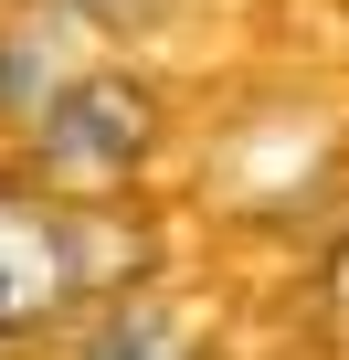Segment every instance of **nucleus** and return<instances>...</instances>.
Returning <instances> with one entry per match:
<instances>
[{
  "mask_svg": "<svg viewBox=\"0 0 349 360\" xmlns=\"http://www.w3.org/2000/svg\"><path fill=\"white\" fill-rule=\"evenodd\" d=\"M159 117L138 75H74L43 117H32V191L74 202V191H117V180L148 159Z\"/></svg>",
  "mask_w": 349,
  "mask_h": 360,
  "instance_id": "1",
  "label": "nucleus"
},
{
  "mask_svg": "<svg viewBox=\"0 0 349 360\" xmlns=\"http://www.w3.org/2000/svg\"><path fill=\"white\" fill-rule=\"evenodd\" d=\"M85 286H96L85 212L53 202V191H11V180H0V349L32 339V328H53Z\"/></svg>",
  "mask_w": 349,
  "mask_h": 360,
  "instance_id": "2",
  "label": "nucleus"
},
{
  "mask_svg": "<svg viewBox=\"0 0 349 360\" xmlns=\"http://www.w3.org/2000/svg\"><path fill=\"white\" fill-rule=\"evenodd\" d=\"M74 360H212V339H202V318H191L180 297H117V307L85 328Z\"/></svg>",
  "mask_w": 349,
  "mask_h": 360,
  "instance_id": "3",
  "label": "nucleus"
},
{
  "mask_svg": "<svg viewBox=\"0 0 349 360\" xmlns=\"http://www.w3.org/2000/svg\"><path fill=\"white\" fill-rule=\"evenodd\" d=\"M53 11H96L106 22V11H138V0H53Z\"/></svg>",
  "mask_w": 349,
  "mask_h": 360,
  "instance_id": "4",
  "label": "nucleus"
}]
</instances>
